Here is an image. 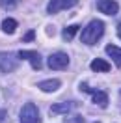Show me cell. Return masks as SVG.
<instances>
[{
    "label": "cell",
    "mask_w": 121,
    "mask_h": 123,
    "mask_svg": "<svg viewBox=\"0 0 121 123\" xmlns=\"http://www.w3.org/2000/svg\"><path fill=\"white\" fill-rule=\"evenodd\" d=\"M103 34H104V23L93 19V21H90V24L84 28L82 36H80V41L86 43V45H95L99 39H101Z\"/></svg>",
    "instance_id": "6da1fadb"
},
{
    "label": "cell",
    "mask_w": 121,
    "mask_h": 123,
    "mask_svg": "<svg viewBox=\"0 0 121 123\" xmlns=\"http://www.w3.org/2000/svg\"><path fill=\"white\" fill-rule=\"evenodd\" d=\"M21 123H41L39 110L34 103H26L21 110Z\"/></svg>",
    "instance_id": "7a4b0ae2"
},
{
    "label": "cell",
    "mask_w": 121,
    "mask_h": 123,
    "mask_svg": "<svg viewBox=\"0 0 121 123\" xmlns=\"http://www.w3.org/2000/svg\"><path fill=\"white\" fill-rule=\"evenodd\" d=\"M80 90L86 92V93H90L91 99H93V103H95L97 106H101V108L108 106V93H106V92H103V90H93V88H90L88 84H82V86H80Z\"/></svg>",
    "instance_id": "3957f363"
},
{
    "label": "cell",
    "mask_w": 121,
    "mask_h": 123,
    "mask_svg": "<svg viewBox=\"0 0 121 123\" xmlns=\"http://www.w3.org/2000/svg\"><path fill=\"white\" fill-rule=\"evenodd\" d=\"M47 63H48V67L54 71L58 69H65L69 65V56L65 52H54L48 56V60H47Z\"/></svg>",
    "instance_id": "277c9868"
},
{
    "label": "cell",
    "mask_w": 121,
    "mask_h": 123,
    "mask_svg": "<svg viewBox=\"0 0 121 123\" xmlns=\"http://www.w3.org/2000/svg\"><path fill=\"white\" fill-rule=\"evenodd\" d=\"M17 60H19V56H15V54L0 52V71H4V73L13 71L17 67Z\"/></svg>",
    "instance_id": "5b68a950"
},
{
    "label": "cell",
    "mask_w": 121,
    "mask_h": 123,
    "mask_svg": "<svg viewBox=\"0 0 121 123\" xmlns=\"http://www.w3.org/2000/svg\"><path fill=\"white\" fill-rule=\"evenodd\" d=\"M19 58H21V60H28V62L32 63V67H34L36 71L43 67V62H41V54L36 52V50H21V52H19Z\"/></svg>",
    "instance_id": "8992f818"
},
{
    "label": "cell",
    "mask_w": 121,
    "mask_h": 123,
    "mask_svg": "<svg viewBox=\"0 0 121 123\" xmlns=\"http://www.w3.org/2000/svg\"><path fill=\"white\" fill-rule=\"evenodd\" d=\"M76 4H78V0H50L47 11L48 13H58L61 9H69L73 6H76Z\"/></svg>",
    "instance_id": "52a82bcc"
},
{
    "label": "cell",
    "mask_w": 121,
    "mask_h": 123,
    "mask_svg": "<svg viewBox=\"0 0 121 123\" xmlns=\"http://www.w3.org/2000/svg\"><path fill=\"white\" fill-rule=\"evenodd\" d=\"M97 9L104 15H115L119 11V4L115 0H97Z\"/></svg>",
    "instance_id": "ba28073f"
},
{
    "label": "cell",
    "mask_w": 121,
    "mask_h": 123,
    "mask_svg": "<svg viewBox=\"0 0 121 123\" xmlns=\"http://www.w3.org/2000/svg\"><path fill=\"white\" fill-rule=\"evenodd\" d=\"M78 106V103L76 101H67V103H56V105H52V114H65V112H69V110H75V108Z\"/></svg>",
    "instance_id": "9c48e42d"
},
{
    "label": "cell",
    "mask_w": 121,
    "mask_h": 123,
    "mask_svg": "<svg viewBox=\"0 0 121 123\" xmlns=\"http://www.w3.org/2000/svg\"><path fill=\"white\" fill-rule=\"evenodd\" d=\"M37 88H39V90H43V92H56V90L60 88V80H56V78H48V80L39 82Z\"/></svg>",
    "instance_id": "30bf717a"
},
{
    "label": "cell",
    "mask_w": 121,
    "mask_h": 123,
    "mask_svg": "<svg viewBox=\"0 0 121 123\" xmlns=\"http://www.w3.org/2000/svg\"><path fill=\"white\" fill-rule=\"evenodd\" d=\"M91 69L97 71V73H108V71H110V65H108V62H106V60L95 58V60L91 62Z\"/></svg>",
    "instance_id": "8fae6325"
},
{
    "label": "cell",
    "mask_w": 121,
    "mask_h": 123,
    "mask_svg": "<svg viewBox=\"0 0 121 123\" xmlns=\"http://www.w3.org/2000/svg\"><path fill=\"white\" fill-rule=\"evenodd\" d=\"M106 52H108V56H110V58H112V60L121 67V49H119V47L108 45V47H106Z\"/></svg>",
    "instance_id": "7c38bea8"
},
{
    "label": "cell",
    "mask_w": 121,
    "mask_h": 123,
    "mask_svg": "<svg viewBox=\"0 0 121 123\" xmlns=\"http://www.w3.org/2000/svg\"><path fill=\"white\" fill-rule=\"evenodd\" d=\"M2 30L6 32V34H13V32L17 30V21L11 19V17L4 19V21H2Z\"/></svg>",
    "instance_id": "4fadbf2b"
},
{
    "label": "cell",
    "mask_w": 121,
    "mask_h": 123,
    "mask_svg": "<svg viewBox=\"0 0 121 123\" xmlns=\"http://www.w3.org/2000/svg\"><path fill=\"white\" fill-rule=\"evenodd\" d=\"M76 32H78V26H76V24H73V26H67V28H65V30H63V37L67 39H73L75 37V34Z\"/></svg>",
    "instance_id": "5bb4252c"
},
{
    "label": "cell",
    "mask_w": 121,
    "mask_h": 123,
    "mask_svg": "<svg viewBox=\"0 0 121 123\" xmlns=\"http://www.w3.org/2000/svg\"><path fill=\"white\" fill-rule=\"evenodd\" d=\"M19 2H21V0H0V6L4 9H13Z\"/></svg>",
    "instance_id": "9a60e30c"
},
{
    "label": "cell",
    "mask_w": 121,
    "mask_h": 123,
    "mask_svg": "<svg viewBox=\"0 0 121 123\" xmlns=\"http://www.w3.org/2000/svg\"><path fill=\"white\" fill-rule=\"evenodd\" d=\"M65 123H84V119H82V116H71Z\"/></svg>",
    "instance_id": "2e32d148"
},
{
    "label": "cell",
    "mask_w": 121,
    "mask_h": 123,
    "mask_svg": "<svg viewBox=\"0 0 121 123\" xmlns=\"http://www.w3.org/2000/svg\"><path fill=\"white\" fill-rule=\"evenodd\" d=\"M34 37H36V32H34V30H30V32H26V34H24L23 41H34Z\"/></svg>",
    "instance_id": "e0dca14e"
},
{
    "label": "cell",
    "mask_w": 121,
    "mask_h": 123,
    "mask_svg": "<svg viewBox=\"0 0 121 123\" xmlns=\"http://www.w3.org/2000/svg\"><path fill=\"white\" fill-rule=\"evenodd\" d=\"M117 34H119V37H121V24H117Z\"/></svg>",
    "instance_id": "ac0fdd59"
},
{
    "label": "cell",
    "mask_w": 121,
    "mask_h": 123,
    "mask_svg": "<svg viewBox=\"0 0 121 123\" xmlns=\"http://www.w3.org/2000/svg\"><path fill=\"white\" fill-rule=\"evenodd\" d=\"M95 123H99V121H95Z\"/></svg>",
    "instance_id": "d6986e66"
}]
</instances>
